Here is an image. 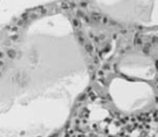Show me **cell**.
<instances>
[{
    "mask_svg": "<svg viewBox=\"0 0 158 137\" xmlns=\"http://www.w3.org/2000/svg\"><path fill=\"white\" fill-rule=\"evenodd\" d=\"M98 11L121 26L158 29V0H95Z\"/></svg>",
    "mask_w": 158,
    "mask_h": 137,
    "instance_id": "obj_1",
    "label": "cell"
},
{
    "mask_svg": "<svg viewBox=\"0 0 158 137\" xmlns=\"http://www.w3.org/2000/svg\"><path fill=\"white\" fill-rule=\"evenodd\" d=\"M109 93L116 107L126 113L142 109L154 99L153 89L148 83L124 77L111 81Z\"/></svg>",
    "mask_w": 158,
    "mask_h": 137,
    "instance_id": "obj_2",
    "label": "cell"
},
{
    "mask_svg": "<svg viewBox=\"0 0 158 137\" xmlns=\"http://www.w3.org/2000/svg\"><path fill=\"white\" fill-rule=\"evenodd\" d=\"M118 71L124 76L137 81H152L156 76L154 61L144 54L131 51L125 54L117 63Z\"/></svg>",
    "mask_w": 158,
    "mask_h": 137,
    "instance_id": "obj_3",
    "label": "cell"
}]
</instances>
